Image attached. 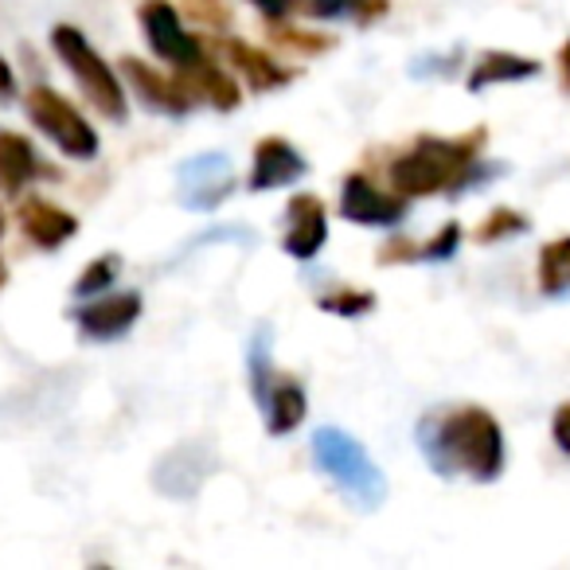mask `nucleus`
I'll return each instance as SVG.
<instances>
[{
  "instance_id": "0eeeda50",
  "label": "nucleus",
  "mask_w": 570,
  "mask_h": 570,
  "mask_svg": "<svg viewBox=\"0 0 570 570\" xmlns=\"http://www.w3.org/2000/svg\"><path fill=\"white\" fill-rule=\"evenodd\" d=\"M235 191V173L223 153H199L180 168V204L191 212H212Z\"/></svg>"
},
{
  "instance_id": "393cba45",
  "label": "nucleus",
  "mask_w": 570,
  "mask_h": 570,
  "mask_svg": "<svg viewBox=\"0 0 570 570\" xmlns=\"http://www.w3.org/2000/svg\"><path fill=\"white\" fill-rule=\"evenodd\" d=\"M277 43H282V48H302V51H313V56H317V51H325V48H333V43L328 40H321V36H305V32H282V28H277Z\"/></svg>"
},
{
  "instance_id": "bb28decb",
  "label": "nucleus",
  "mask_w": 570,
  "mask_h": 570,
  "mask_svg": "<svg viewBox=\"0 0 570 570\" xmlns=\"http://www.w3.org/2000/svg\"><path fill=\"white\" fill-rule=\"evenodd\" d=\"M246 4H254L266 20H282L297 9V0H246Z\"/></svg>"
},
{
  "instance_id": "20e7f679",
  "label": "nucleus",
  "mask_w": 570,
  "mask_h": 570,
  "mask_svg": "<svg viewBox=\"0 0 570 570\" xmlns=\"http://www.w3.org/2000/svg\"><path fill=\"white\" fill-rule=\"evenodd\" d=\"M51 48L63 59V67L71 71V79L79 82V90L87 95V102L95 106L102 118L110 121H126L129 118V102H126V87H121L118 71L90 48V40L71 24H56L51 28Z\"/></svg>"
},
{
  "instance_id": "7ed1b4c3",
  "label": "nucleus",
  "mask_w": 570,
  "mask_h": 570,
  "mask_svg": "<svg viewBox=\"0 0 570 570\" xmlns=\"http://www.w3.org/2000/svg\"><path fill=\"white\" fill-rule=\"evenodd\" d=\"M313 461L317 469L360 508H380L387 500V476L372 461V453L356 442L352 434H344L341 426H321L313 434Z\"/></svg>"
},
{
  "instance_id": "412c9836",
  "label": "nucleus",
  "mask_w": 570,
  "mask_h": 570,
  "mask_svg": "<svg viewBox=\"0 0 570 570\" xmlns=\"http://www.w3.org/2000/svg\"><path fill=\"white\" fill-rule=\"evenodd\" d=\"M118 274H121V258H118V254H102V258H95L79 274V282H75V297H98V294H106V289H114Z\"/></svg>"
},
{
  "instance_id": "c756f323",
  "label": "nucleus",
  "mask_w": 570,
  "mask_h": 570,
  "mask_svg": "<svg viewBox=\"0 0 570 570\" xmlns=\"http://www.w3.org/2000/svg\"><path fill=\"white\" fill-rule=\"evenodd\" d=\"M9 285V266H4V258H0V289Z\"/></svg>"
},
{
  "instance_id": "39448f33",
  "label": "nucleus",
  "mask_w": 570,
  "mask_h": 570,
  "mask_svg": "<svg viewBox=\"0 0 570 570\" xmlns=\"http://www.w3.org/2000/svg\"><path fill=\"white\" fill-rule=\"evenodd\" d=\"M24 110L32 118V126L48 137L51 145H59V153L71 160H95L98 157V134L75 102H67L59 90L51 87H32L24 95Z\"/></svg>"
},
{
  "instance_id": "9d476101",
  "label": "nucleus",
  "mask_w": 570,
  "mask_h": 570,
  "mask_svg": "<svg viewBox=\"0 0 570 570\" xmlns=\"http://www.w3.org/2000/svg\"><path fill=\"white\" fill-rule=\"evenodd\" d=\"M121 75H126V82L137 90V98H141L149 110L157 114H173V118H184V114L196 106V98L188 95V87H184L180 79H168V75L153 71L149 63H141V59L126 56L121 59Z\"/></svg>"
},
{
  "instance_id": "f8f14e48",
  "label": "nucleus",
  "mask_w": 570,
  "mask_h": 570,
  "mask_svg": "<svg viewBox=\"0 0 570 570\" xmlns=\"http://www.w3.org/2000/svg\"><path fill=\"white\" fill-rule=\"evenodd\" d=\"M141 294H110L82 305L75 313V321H79V333L90 336V341H118V336H126L141 321Z\"/></svg>"
},
{
  "instance_id": "6e6552de",
  "label": "nucleus",
  "mask_w": 570,
  "mask_h": 570,
  "mask_svg": "<svg viewBox=\"0 0 570 570\" xmlns=\"http://www.w3.org/2000/svg\"><path fill=\"white\" fill-rule=\"evenodd\" d=\"M341 215L360 227H399L406 219V199L375 188L367 176H348L341 188Z\"/></svg>"
},
{
  "instance_id": "7c9ffc66",
  "label": "nucleus",
  "mask_w": 570,
  "mask_h": 570,
  "mask_svg": "<svg viewBox=\"0 0 570 570\" xmlns=\"http://www.w3.org/2000/svg\"><path fill=\"white\" fill-rule=\"evenodd\" d=\"M0 238H4V212H0Z\"/></svg>"
},
{
  "instance_id": "ddd939ff",
  "label": "nucleus",
  "mask_w": 570,
  "mask_h": 570,
  "mask_svg": "<svg viewBox=\"0 0 570 570\" xmlns=\"http://www.w3.org/2000/svg\"><path fill=\"white\" fill-rule=\"evenodd\" d=\"M309 173L305 157L282 137H266V141L254 145V165H250V191H274V188H289L294 180Z\"/></svg>"
},
{
  "instance_id": "423d86ee",
  "label": "nucleus",
  "mask_w": 570,
  "mask_h": 570,
  "mask_svg": "<svg viewBox=\"0 0 570 570\" xmlns=\"http://www.w3.org/2000/svg\"><path fill=\"white\" fill-rule=\"evenodd\" d=\"M137 17H141L145 40H149L153 56L165 59L168 67L191 63V59L204 51L196 36L180 24V12H176V4H168V0H141V12H137Z\"/></svg>"
},
{
  "instance_id": "a211bd4d",
  "label": "nucleus",
  "mask_w": 570,
  "mask_h": 570,
  "mask_svg": "<svg viewBox=\"0 0 570 570\" xmlns=\"http://www.w3.org/2000/svg\"><path fill=\"white\" fill-rule=\"evenodd\" d=\"M535 75H539L535 59L512 56V51H484L473 71H469V90L481 95V90L497 87V82H523V79H535Z\"/></svg>"
},
{
  "instance_id": "f257e3e1",
  "label": "nucleus",
  "mask_w": 570,
  "mask_h": 570,
  "mask_svg": "<svg viewBox=\"0 0 570 570\" xmlns=\"http://www.w3.org/2000/svg\"><path fill=\"white\" fill-rule=\"evenodd\" d=\"M414 438L438 476L497 481L504 473V430L484 406H453V411L426 414Z\"/></svg>"
},
{
  "instance_id": "cd10ccee",
  "label": "nucleus",
  "mask_w": 570,
  "mask_h": 570,
  "mask_svg": "<svg viewBox=\"0 0 570 570\" xmlns=\"http://www.w3.org/2000/svg\"><path fill=\"white\" fill-rule=\"evenodd\" d=\"M17 95V71L4 56H0V98H12Z\"/></svg>"
},
{
  "instance_id": "f03ea898",
  "label": "nucleus",
  "mask_w": 570,
  "mask_h": 570,
  "mask_svg": "<svg viewBox=\"0 0 570 570\" xmlns=\"http://www.w3.org/2000/svg\"><path fill=\"white\" fill-rule=\"evenodd\" d=\"M481 149H484V129H473L469 137H419L403 157L391 160L387 180L391 191L403 199L414 196H438V191H461L465 184L476 180L481 173Z\"/></svg>"
},
{
  "instance_id": "aec40b11",
  "label": "nucleus",
  "mask_w": 570,
  "mask_h": 570,
  "mask_svg": "<svg viewBox=\"0 0 570 570\" xmlns=\"http://www.w3.org/2000/svg\"><path fill=\"white\" fill-rule=\"evenodd\" d=\"M391 9V0H309L305 4V12H309L313 20H375L383 17V12Z\"/></svg>"
},
{
  "instance_id": "9b49d317",
  "label": "nucleus",
  "mask_w": 570,
  "mask_h": 570,
  "mask_svg": "<svg viewBox=\"0 0 570 570\" xmlns=\"http://www.w3.org/2000/svg\"><path fill=\"white\" fill-rule=\"evenodd\" d=\"M17 223H20V230H24L28 243L40 246V250H59V246L71 243V238L79 235V219L43 196L20 199Z\"/></svg>"
},
{
  "instance_id": "4be33fe9",
  "label": "nucleus",
  "mask_w": 570,
  "mask_h": 570,
  "mask_svg": "<svg viewBox=\"0 0 570 570\" xmlns=\"http://www.w3.org/2000/svg\"><path fill=\"white\" fill-rule=\"evenodd\" d=\"M317 305H321L325 313H336V317L356 321V317H364V313H372V309H375V297L367 294V289H336V294L321 297Z\"/></svg>"
},
{
  "instance_id": "6ab92c4d",
  "label": "nucleus",
  "mask_w": 570,
  "mask_h": 570,
  "mask_svg": "<svg viewBox=\"0 0 570 570\" xmlns=\"http://www.w3.org/2000/svg\"><path fill=\"white\" fill-rule=\"evenodd\" d=\"M539 289L551 297L570 289V235L554 238L539 250Z\"/></svg>"
},
{
  "instance_id": "a878e982",
  "label": "nucleus",
  "mask_w": 570,
  "mask_h": 570,
  "mask_svg": "<svg viewBox=\"0 0 570 570\" xmlns=\"http://www.w3.org/2000/svg\"><path fill=\"white\" fill-rule=\"evenodd\" d=\"M551 438H554V445H559L562 453H570V403H562L559 411H554V419H551Z\"/></svg>"
},
{
  "instance_id": "b1692460",
  "label": "nucleus",
  "mask_w": 570,
  "mask_h": 570,
  "mask_svg": "<svg viewBox=\"0 0 570 570\" xmlns=\"http://www.w3.org/2000/svg\"><path fill=\"white\" fill-rule=\"evenodd\" d=\"M458 246H461V223H445L430 243L419 246V258L422 262H445V258L458 254Z\"/></svg>"
},
{
  "instance_id": "c85d7f7f",
  "label": "nucleus",
  "mask_w": 570,
  "mask_h": 570,
  "mask_svg": "<svg viewBox=\"0 0 570 570\" xmlns=\"http://www.w3.org/2000/svg\"><path fill=\"white\" fill-rule=\"evenodd\" d=\"M559 79H562V90L570 95V40L559 48Z\"/></svg>"
},
{
  "instance_id": "1a4fd4ad",
  "label": "nucleus",
  "mask_w": 570,
  "mask_h": 570,
  "mask_svg": "<svg viewBox=\"0 0 570 570\" xmlns=\"http://www.w3.org/2000/svg\"><path fill=\"white\" fill-rule=\"evenodd\" d=\"M289 227H285L282 250L294 262H309L321 254V246L328 243V212L313 191H302V196H289Z\"/></svg>"
},
{
  "instance_id": "5701e85b",
  "label": "nucleus",
  "mask_w": 570,
  "mask_h": 570,
  "mask_svg": "<svg viewBox=\"0 0 570 570\" xmlns=\"http://www.w3.org/2000/svg\"><path fill=\"white\" fill-rule=\"evenodd\" d=\"M520 230H528V219H523L520 212H512V207H497V212L481 223V230H476V243H500V238L520 235Z\"/></svg>"
},
{
  "instance_id": "dca6fc26",
  "label": "nucleus",
  "mask_w": 570,
  "mask_h": 570,
  "mask_svg": "<svg viewBox=\"0 0 570 570\" xmlns=\"http://www.w3.org/2000/svg\"><path fill=\"white\" fill-rule=\"evenodd\" d=\"M262 403H266L269 434H294L305 422V414H309V399H305L302 383L289 380V375H274L266 395H262Z\"/></svg>"
},
{
  "instance_id": "2eb2a0df",
  "label": "nucleus",
  "mask_w": 570,
  "mask_h": 570,
  "mask_svg": "<svg viewBox=\"0 0 570 570\" xmlns=\"http://www.w3.org/2000/svg\"><path fill=\"white\" fill-rule=\"evenodd\" d=\"M40 176H51V168L40 160L32 141L12 134V129H0V188L9 191V196H17V191H24Z\"/></svg>"
},
{
  "instance_id": "f3484780",
  "label": "nucleus",
  "mask_w": 570,
  "mask_h": 570,
  "mask_svg": "<svg viewBox=\"0 0 570 570\" xmlns=\"http://www.w3.org/2000/svg\"><path fill=\"white\" fill-rule=\"evenodd\" d=\"M223 56H227V63H230V71H238L246 82H250V90H277V87H285V82L294 79V71H285L282 63H274V59L266 56V51H258V48H250V43H243V40H223Z\"/></svg>"
},
{
  "instance_id": "4468645a",
  "label": "nucleus",
  "mask_w": 570,
  "mask_h": 570,
  "mask_svg": "<svg viewBox=\"0 0 570 570\" xmlns=\"http://www.w3.org/2000/svg\"><path fill=\"white\" fill-rule=\"evenodd\" d=\"M176 79L188 87V95L196 98H204V102H212L215 110H235L238 106V87H235V79H230V71H223L215 59H207L204 51H199L191 63H184V67H176Z\"/></svg>"
}]
</instances>
